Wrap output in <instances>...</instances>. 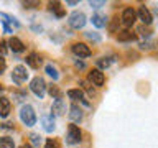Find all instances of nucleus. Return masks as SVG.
<instances>
[{
    "label": "nucleus",
    "instance_id": "3",
    "mask_svg": "<svg viewBox=\"0 0 158 148\" xmlns=\"http://www.w3.org/2000/svg\"><path fill=\"white\" fill-rule=\"evenodd\" d=\"M68 23H69V27L74 28V30H81L84 25H86V15L82 12H73L69 15Z\"/></svg>",
    "mask_w": 158,
    "mask_h": 148
},
{
    "label": "nucleus",
    "instance_id": "33",
    "mask_svg": "<svg viewBox=\"0 0 158 148\" xmlns=\"http://www.w3.org/2000/svg\"><path fill=\"white\" fill-rule=\"evenodd\" d=\"M0 23H2V27H3V31H5V33H13V28L10 27V25H8L7 22H2V20H0Z\"/></svg>",
    "mask_w": 158,
    "mask_h": 148
},
{
    "label": "nucleus",
    "instance_id": "8",
    "mask_svg": "<svg viewBox=\"0 0 158 148\" xmlns=\"http://www.w3.org/2000/svg\"><path fill=\"white\" fill-rule=\"evenodd\" d=\"M89 81H91L94 86H97V87H101L104 81H106V76H104V72L101 71V69H92L91 72H89Z\"/></svg>",
    "mask_w": 158,
    "mask_h": 148
},
{
    "label": "nucleus",
    "instance_id": "43",
    "mask_svg": "<svg viewBox=\"0 0 158 148\" xmlns=\"http://www.w3.org/2000/svg\"><path fill=\"white\" fill-rule=\"evenodd\" d=\"M156 48H158V46H156Z\"/></svg>",
    "mask_w": 158,
    "mask_h": 148
},
{
    "label": "nucleus",
    "instance_id": "35",
    "mask_svg": "<svg viewBox=\"0 0 158 148\" xmlns=\"http://www.w3.org/2000/svg\"><path fill=\"white\" fill-rule=\"evenodd\" d=\"M117 23H118V18H114V22L110 23V27H109V30H110L112 33H115V30H117Z\"/></svg>",
    "mask_w": 158,
    "mask_h": 148
},
{
    "label": "nucleus",
    "instance_id": "22",
    "mask_svg": "<svg viewBox=\"0 0 158 148\" xmlns=\"http://www.w3.org/2000/svg\"><path fill=\"white\" fill-rule=\"evenodd\" d=\"M0 148H15V142L10 137H0Z\"/></svg>",
    "mask_w": 158,
    "mask_h": 148
},
{
    "label": "nucleus",
    "instance_id": "28",
    "mask_svg": "<svg viewBox=\"0 0 158 148\" xmlns=\"http://www.w3.org/2000/svg\"><path fill=\"white\" fill-rule=\"evenodd\" d=\"M81 86H82V89H86V91H87V94H89V96H96V91H94V89L91 87V86H89V84L86 82V81H81Z\"/></svg>",
    "mask_w": 158,
    "mask_h": 148
},
{
    "label": "nucleus",
    "instance_id": "23",
    "mask_svg": "<svg viewBox=\"0 0 158 148\" xmlns=\"http://www.w3.org/2000/svg\"><path fill=\"white\" fill-rule=\"evenodd\" d=\"M96 64H97V69H107L112 64V59L110 58H99Z\"/></svg>",
    "mask_w": 158,
    "mask_h": 148
},
{
    "label": "nucleus",
    "instance_id": "4",
    "mask_svg": "<svg viewBox=\"0 0 158 148\" xmlns=\"http://www.w3.org/2000/svg\"><path fill=\"white\" fill-rule=\"evenodd\" d=\"M81 140H82V133H81V130H79V127L74 125V123H71V125L68 127L66 142L69 143V145H76V143H79Z\"/></svg>",
    "mask_w": 158,
    "mask_h": 148
},
{
    "label": "nucleus",
    "instance_id": "31",
    "mask_svg": "<svg viewBox=\"0 0 158 148\" xmlns=\"http://www.w3.org/2000/svg\"><path fill=\"white\" fill-rule=\"evenodd\" d=\"M89 5H91L92 8H101L102 5H106V2H104V0H91Z\"/></svg>",
    "mask_w": 158,
    "mask_h": 148
},
{
    "label": "nucleus",
    "instance_id": "30",
    "mask_svg": "<svg viewBox=\"0 0 158 148\" xmlns=\"http://www.w3.org/2000/svg\"><path fill=\"white\" fill-rule=\"evenodd\" d=\"M7 44H8V43H5L3 39H0V58H3L5 54H7V51H8V49H7Z\"/></svg>",
    "mask_w": 158,
    "mask_h": 148
},
{
    "label": "nucleus",
    "instance_id": "32",
    "mask_svg": "<svg viewBox=\"0 0 158 148\" xmlns=\"http://www.w3.org/2000/svg\"><path fill=\"white\" fill-rule=\"evenodd\" d=\"M23 7L25 8H36V7H40V2H23Z\"/></svg>",
    "mask_w": 158,
    "mask_h": 148
},
{
    "label": "nucleus",
    "instance_id": "34",
    "mask_svg": "<svg viewBox=\"0 0 158 148\" xmlns=\"http://www.w3.org/2000/svg\"><path fill=\"white\" fill-rule=\"evenodd\" d=\"M138 33H142L143 36H147V38H150V35H152V31L148 28H145V27H142V28H138Z\"/></svg>",
    "mask_w": 158,
    "mask_h": 148
},
{
    "label": "nucleus",
    "instance_id": "16",
    "mask_svg": "<svg viewBox=\"0 0 158 148\" xmlns=\"http://www.w3.org/2000/svg\"><path fill=\"white\" fill-rule=\"evenodd\" d=\"M51 112H53V115H63V113L66 112V105H64L63 99H56V101L53 102Z\"/></svg>",
    "mask_w": 158,
    "mask_h": 148
},
{
    "label": "nucleus",
    "instance_id": "41",
    "mask_svg": "<svg viewBox=\"0 0 158 148\" xmlns=\"http://www.w3.org/2000/svg\"><path fill=\"white\" fill-rule=\"evenodd\" d=\"M20 148H35V146H31V145H23V146H20Z\"/></svg>",
    "mask_w": 158,
    "mask_h": 148
},
{
    "label": "nucleus",
    "instance_id": "39",
    "mask_svg": "<svg viewBox=\"0 0 158 148\" xmlns=\"http://www.w3.org/2000/svg\"><path fill=\"white\" fill-rule=\"evenodd\" d=\"M68 5H71V7H73V5H77L79 2H77V0H69V2H66Z\"/></svg>",
    "mask_w": 158,
    "mask_h": 148
},
{
    "label": "nucleus",
    "instance_id": "19",
    "mask_svg": "<svg viewBox=\"0 0 158 148\" xmlns=\"http://www.w3.org/2000/svg\"><path fill=\"white\" fill-rule=\"evenodd\" d=\"M68 97L73 99V101H82L86 105H89V102L84 101V92H82V89H69V91H68Z\"/></svg>",
    "mask_w": 158,
    "mask_h": 148
},
{
    "label": "nucleus",
    "instance_id": "27",
    "mask_svg": "<svg viewBox=\"0 0 158 148\" xmlns=\"http://www.w3.org/2000/svg\"><path fill=\"white\" fill-rule=\"evenodd\" d=\"M152 46H153V41L150 38L143 39V41L140 43V49H152Z\"/></svg>",
    "mask_w": 158,
    "mask_h": 148
},
{
    "label": "nucleus",
    "instance_id": "36",
    "mask_svg": "<svg viewBox=\"0 0 158 148\" xmlns=\"http://www.w3.org/2000/svg\"><path fill=\"white\" fill-rule=\"evenodd\" d=\"M13 97L17 99V101H23V99L27 97V94H25V92H15V94H13Z\"/></svg>",
    "mask_w": 158,
    "mask_h": 148
},
{
    "label": "nucleus",
    "instance_id": "15",
    "mask_svg": "<svg viewBox=\"0 0 158 148\" xmlns=\"http://www.w3.org/2000/svg\"><path fill=\"white\" fill-rule=\"evenodd\" d=\"M10 101H8V97H0V117L2 118H7L8 117V113H10Z\"/></svg>",
    "mask_w": 158,
    "mask_h": 148
},
{
    "label": "nucleus",
    "instance_id": "10",
    "mask_svg": "<svg viewBox=\"0 0 158 148\" xmlns=\"http://www.w3.org/2000/svg\"><path fill=\"white\" fill-rule=\"evenodd\" d=\"M41 125L44 128V132L51 133L54 128H56V125H54V115L53 113H48V115H43L41 117Z\"/></svg>",
    "mask_w": 158,
    "mask_h": 148
},
{
    "label": "nucleus",
    "instance_id": "38",
    "mask_svg": "<svg viewBox=\"0 0 158 148\" xmlns=\"http://www.w3.org/2000/svg\"><path fill=\"white\" fill-rule=\"evenodd\" d=\"M74 66H76L77 69H84V68H86V64H84L82 61H76V64H74Z\"/></svg>",
    "mask_w": 158,
    "mask_h": 148
},
{
    "label": "nucleus",
    "instance_id": "25",
    "mask_svg": "<svg viewBox=\"0 0 158 148\" xmlns=\"http://www.w3.org/2000/svg\"><path fill=\"white\" fill-rule=\"evenodd\" d=\"M30 142H31L33 146H38L40 143H41V137H40L38 133H30Z\"/></svg>",
    "mask_w": 158,
    "mask_h": 148
},
{
    "label": "nucleus",
    "instance_id": "17",
    "mask_svg": "<svg viewBox=\"0 0 158 148\" xmlns=\"http://www.w3.org/2000/svg\"><path fill=\"white\" fill-rule=\"evenodd\" d=\"M27 64L31 69H38L40 68V64H41V58H40V54L36 53H30L28 56H27Z\"/></svg>",
    "mask_w": 158,
    "mask_h": 148
},
{
    "label": "nucleus",
    "instance_id": "13",
    "mask_svg": "<svg viewBox=\"0 0 158 148\" xmlns=\"http://www.w3.org/2000/svg\"><path fill=\"white\" fill-rule=\"evenodd\" d=\"M117 39L120 43H130V41H135V39H137V35L132 33L130 30H123V31H118Z\"/></svg>",
    "mask_w": 158,
    "mask_h": 148
},
{
    "label": "nucleus",
    "instance_id": "14",
    "mask_svg": "<svg viewBox=\"0 0 158 148\" xmlns=\"http://www.w3.org/2000/svg\"><path fill=\"white\" fill-rule=\"evenodd\" d=\"M8 46H10V49H12L13 53H23L25 51V44L20 41L17 36H12L8 39Z\"/></svg>",
    "mask_w": 158,
    "mask_h": 148
},
{
    "label": "nucleus",
    "instance_id": "5",
    "mask_svg": "<svg viewBox=\"0 0 158 148\" xmlns=\"http://www.w3.org/2000/svg\"><path fill=\"white\" fill-rule=\"evenodd\" d=\"M135 20H137V12L133 8H125L122 12V17H120V23L123 25L125 28H130L133 27V23H135Z\"/></svg>",
    "mask_w": 158,
    "mask_h": 148
},
{
    "label": "nucleus",
    "instance_id": "2",
    "mask_svg": "<svg viewBox=\"0 0 158 148\" xmlns=\"http://www.w3.org/2000/svg\"><path fill=\"white\" fill-rule=\"evenodd\" d=\"M30 89H31V92H33L36 97L43 99L44 94H46L48 86H46V82H44V79H43L41 76H36V77L31 79V82H30Z\"/></svg>",
    "mask_w": 158,
    "mask_h": 148
},
{
    "label": "nucleus",
    "instance_id": "6",
    "mask_svg": "<svg viewBox=\"0 0 158 148\" xmlns=\"http://www.w3.org/2000/svg\"><path fill=\"white\" fill-rule=\"evenodd\" d=\"M12 79H13L15 84H23V82L28 79V71H27V68L22 66V64L15 66V68H13V72H12Z\"/></svg>",
    "mask_w": 158,
    "mask_h": 148
},
{
    "label": "nucleus",
    "instance_id": "40",
    "mask_svg": "<svg viewBox=\"0 0 158 148\" xmlns=\"http://www.w3.org/2000/svg\"><path fill=\"white\" fill-rule=\"evenodd\" d=\"M2 128H13V123H3Z\"/></svg>",
    "mask_w": 158,
    "mask_h": 148
},
{
    "label": "nucleus",
    "instance_id": "20",
    "mask_svg": "<svg viewBox=\"0 0 158 148\" xmlns=\"http://www.w3.org/2000/svg\"><path fill=\"white\" fill-rule=\"evenodd\" d=\"M0 18H2V22H7V23H10V25H13L15 28H20V22H18L15 17H12V15L0 12Z\"/></svg>",
    "mask_w": 158,
    "mask_h": 148
},
{
    "label": "nucleus",
    "instance_id": "11",
    "mask_svg": "<svg viewBox=\"0 0 158 148\" xmlns=\"http://www.w3.org/2000/svg\"><path fill=\"white\" fill-rule=\"evenodd\" d=\"M69 118H71L74 123L82 120V110H81V107H79L77 104H73V105L69 107Z\"/></svg>",
    "mask_w": 158,
    "mask_h": 148
},
{
    "label": "nucleus",
    "instance_id": "9",
    "mask_svg": "<svg viewBox=\"0 0 158 148\" xmlns=\"http://www.w3.org/2000/svg\"><path fill=\"white\" fill-rule=\"evenodd\" d=\"M137 17H138V20H142V23H143V25H150V23L153 22V17H152L150 10H148L145 5H142V7L138 8Z\"/></svg>",
    "mask_w": 158,
    "mask_h": 148
},
{
    "label": "nucleus",
    "instance_id": "18",
    "mask_svg": "<svg viewBox=\"0 0 158 148\" xmlns=\"http://www.w3.org/2000/svg\"><path fill=\"white\" fill-rule=\"evenodd\" d=\"M48 8H49V12H53L58 18H63L64 15H66V12H64V8L61 7V3H59V2H49Z\"/></svg>",
    "mask_w": 158,
    "mask_h": 148
},
{
    "label": "nucleus",
    "instance_id": "29",
    "mask_svg": "<svg viewBox=\"0 0 158 148\" xmlns=\"http://www.w3.org/2000/svg\"><path fill=\"white\" fill-rule=\"evenodd\" d=\"M86 38H87V39H92V41H101V35L92 33V31H87V33H86Z\"/></svg>",
    "mask_w": 158,
    "mask_h": 148
},
{
    "label": "nucleus",
    "instance_id": "37",
    "mask_svg": "<svg viewBox=\"0 0 158 148\" xmlns=\"http://www.w3.org/2000/svg\"><path fill=\"white\" fill-rule=\"evenodd\" d=\"M5 69H7V63H5V59L0 58V74L5 72Z\"/></svg>",
    "mask_w": 158,
    "mask_h": 148
},
{
    "label": "nucleus",
    "instance_id": "7",
    "mask_svg": "<svg viewBox=\"0 0 158 148\" xmlns=\"http://www.w3.org/2000/svg\"><path fill=\"white\" fill-rule=\"evenodd\" d=\"M71 49L77 58H89L91 56V48L86 43H74Z\"/></svg>",
    "mask_w": 158,
    "mask_h": 148
},
{
    "label": "nucleus",
    "instance_id": "42",
    "mask_svg": "<svg viewBox=\"0 0 158 148\" xmlns=\"http://www.w3.org/2000/svg\"><path fill=\"white\" fill-rule=\"evenodd\" d=\"M0 91H2V84H0Z\"/></svg>",
    "mask_w": 158,
    "mask_h": 148
},
{
    "label": "nucleus",
    "instance_id": "21",
    "mask_svg": "<svg viewBox=\"0 0 158 148\" xmlns=\"http://www.w3.org/2000/svg\"><path fill=\"white\" fill-rule=\"evenodd\" d=\"M46 91H48V94L54 99V101H56V99H61V89H59L58 86H54V84H49Z\"/></svg>",
    "mask_w": 158,
    "mask_h": 148
},
{
    "label": "nucleus",
    "instance_id": "24",
    "mask_svg": "<svg viewBox=\"0 0 158 148\" xmlns=\"http://www.w3.org/2000/svg\"><path fill=\"white\" fill-rule=\"evenodd\" d=\"M44 71H46V74L48 76H51L54 81L59 77V74H58V71H56V68L53 66V64H46V68H44Z\"/></svg>",
    "mask_w": 158,
    "mask_h": 148
},
{
    "label": "nucleus",
    "instance_id": "12",
    "mask_svg": "<svg viewBox=\"0 0 158 148\" xmlns=\"http://www.w3.org/2000/svg\"><path fill=\"white\" fill-rule=\"evenodd\" d=\"M91 22H92V25L96 28H104L107 25V17L104 13H101V12H96V13L92 15Z\"/></svg>",
    "mask_w": 158,
    "mask_h": 148
},
{
    "label": "nucleus",
    "instance_id": "1",
    "mask_svg": "<svg viewBox=\"0 0 158 148\" xmlns=\"http://www.w3.org/2000/svg\"><path fill=\"white\" fill-rule=\"evenodd\" d=\"M20 120H22L27 127H33L36 123V112L31 105H23L20 109Z\"/></svg>",
    "mask_w": 158,
    "mask_h": 148
},
{
    "label": "nucleus",
    "instance_id": "26",
    "mask_svg": "<svg viewBox=\"0 0 158 148\" xmlns=\"http://www.w3.org/2000/svg\"><path fill=\"white\" fill-rule=\"evenodd\" d=\"M44 148H61V146H59L58 140H54V138H48L46 143H44Z\"/></svg>",
    "mask_w": 158,
    "mask_h": 148
}]
</instances>
